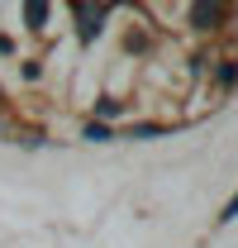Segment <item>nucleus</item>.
I'll list each match as a JSON object with an SVG mask.
<instances>
[{
	"label": "nucleus",
	"instance_id": "nucleus-2",
	"mask_svg": "<svg viewBox=\"0 0 238 248\" xmlns=\"http://www.w3.org/2000/svg\"><path fill=\"white\" fill-rule=\"evenodd\" d=\"M181 124H162V120H134L119 139H162V134H177Z\"/></svg>",
	"mask_w": 238,
	"mask_h": 248
},
{
	"label": "nucleus",
	"instance_id": "nucleus-9",
	"mask_svg": "<svg viewBox=\"0 0 238 248\" xmlns=\"http://www.w3.org/2000/svg\"><path fill=\"white\" fill-rule=\"evenodd\" d=\"M0 58H15V38L10 33H0Z\"/></svg>",
	"mask_w": 238,
	"mask_h": 248
},
{
	"label": "nucleus",
	"instance_id": "nucleus-6",
	"mask_svg": "<svg viewBox=\"0 0 238 248\" xmlns=\"http://www.w3.org/2000/svg\"><path fill=\"white\" fill-rule=\"evenodd\" d=\"M81 139H90V143H110V139H115V129H110V124L86 120V124H81Z\"/></svg>",
	"mask_w": 238,
	"mask_h": 248
},
{
	"label": "nucleus",
	"instance_id": "nucleus-1",
	"mask_svg": "<svg viewBox=\"0 0 238 248\" xmlns=\"http://www.w3.org/2000/svg\"><path fill=\"white\" fill-rule=\"evenodd\" d=\"M191 29H224V19H234V5H186Z\"/></svg>",
	"mask_w": 238,
	"mask_h": 248
},
{
	"label": "nucleus",
	"instance_id": "nucleus-7",
	"mask_svg": "<svg viewBox=\"0 0 238 248\" xmlns=\"http://www.w3.org/2000/svg\"><path fill=\"white\" fill-rule=\"evenodd\" d=\"M19 77H24V81H38V77H43V62H38V58H24V62H19Z\"/></svg>",
	"mask_w": 238,
	"mask_h": 248
},
{
	"label": "nucleus",
	"instance_id": "nucleus-8",
	"mask_svg": "<svg viewBox=\"0 0 238 248\" xmlns=\"http://www.w3.org/2000/svg\"><path fill=\"white\" fill-rule=\"evenodd\" d=\"M219 219H224V224H229V219H238V191H234V201L224 205V215H219Z\"/></svg>",
	"mask_w": 238,
	"mask_h": 248
},
{
	"label": "nucleus",
	"instance_id": "nucleus-5",
	"mask_svg": "<svg viewBox=\"0 0 238 248\" xmlns=\"http://www.w3.org/2000/svg\"><path fill=\"white\" fill-rule=\"evenodd\" d=\"M119 115H124V100H115V95H100V100H95V124L119 120Z\"/></svg>",
	"mask_w": 238,
	"mask_h": 248
},
{
	"label": "nucleus",
	"instance_id": "nucleus-3",
	"mask_svg": "<svg viewBox=\"0 0 238 248\" xmlns=\"http://www.w3.org/2000/svg\"><path fill=\"white\" fill-rule=\"evenodd\" d=\"M19 15H24V24H29L33 33L48 29V19H53V5H43V0H29V5H19Z\"/></svg>",
	"mask_w": 238,
	"mask_h": 248
},
{
	"label": "nucleus",
	"instance_id": "nucleus-4",
	"mask_svg": "<svg viewBox=\"0 0 238 248\" xmlns=\"http://www.w3.org/2000/svg\"><path fill=\"white\" fill-rule=\"evenodd\" d=\"M214 86H219V91H234L238 86V58H224L214 67Z\"/></svg>",
	"mask_w": 238,
	"mask_h": 248
}]
</instances>
